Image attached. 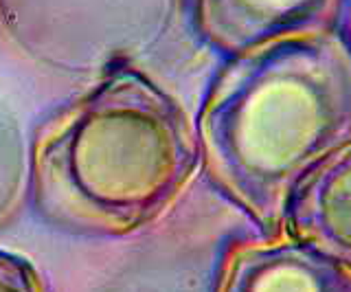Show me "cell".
Instances as JSON below:
<instances>
[{
    "mask_svg": "<svg viewBox=\"0 0 351 292\" xmlns=\"http://www.w3.org/2000/svg\"><path fill=\"white\" fill-rule=\"evenodd\" d=\"M197 156L180 104L141 71L117 66L38 138L31 202L60 233L121 237L171 207Z\"/></svg>",
    "mask_w": 351,
    "mask_h": 292,
    "instance_id": "1",
    "label": "cell"
},
{
    "mask_svg": "<svg viewBox=\"0 0 351 292\" xmlns=\"http://www.w3.org/2000/svg\"><path fill=\"white\" fill-rule=\"evenodd\" d=\"M351 130V75L307 53H263L230 69L200 114L208 174L266 233L314 160Z\"/></svg>",
    "mask_w": 351,
    "mask_h": 292,
    "instance_id": "2",
    "label": "cell"
},
{
    "mask_svg": "<svg viewBox=\"0 0 351 292\" xmlns=\"http://www.w3.org/2000/svg\"><path fill=\"white\" fill-rule=\"evenodd\" d=\"M215 292H351V270L285 235L233 248Z\"/></svg>",
    "mask_w": 351,
    "mask_h": 292,
    "instance_id": "3",
    "label": "cell"
},
{
    "mask_svg": "<svg viewBox=\"0 0 351 292\" xmlns=\"http://www.w3.org/2000/svg\"><path fill=\"white\" fill-rule=\"evenodd\" d=\"M283 229L351 270V149L301 182L285 209Z\"/></svg>",
    "mask_w": 351,
    "mask_h": 292,
    "instance_id": "4",
    "label": "cell"
},
{
    "mask_svg": "<svg viewBox=\"0 0 351 292\" xmlns=\"http://www.w3.org/2000/svg\"><path fill=\"white\" fill-rule=\"evenodd\" d=\"M0 292H47L29 259L0 248Z\"/></svg>",
    "mask_w": 351,
    "mask_h": 292,
    "instance_id": "5",
    "label": "cell"
}]
</instances>
